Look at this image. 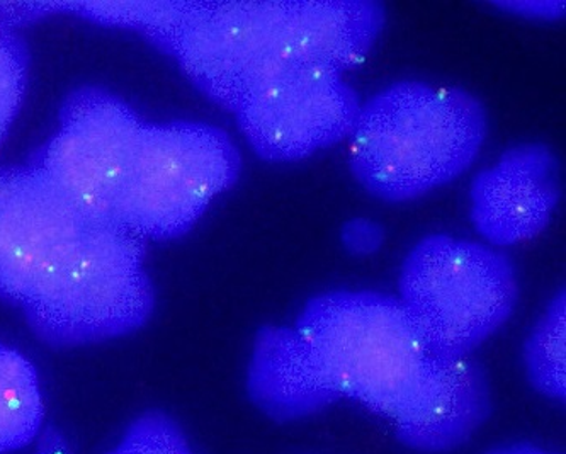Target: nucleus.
I'll use <instances>...</instances> for the list:
<instances>
[{
    "label": "nucleus",
    "instance_id": "20e7f679",
    "mask_svg": "<svg viewBox=\"0 0 566 454\" xmlns=\"http://www.w3.org/2000/svg\"><path fill=\"white\" fill-rule=\"evenodd\" d=\"M242 156L208 123L147 125L137 113L116 131L101 188V217L147 241L188 233L239 181Z\"/></svg>",
    "mask_w": 566,
    "mask_h": 454
},
{
    "label": "nucleus",
    "instance_id": "1a4fd4ad",
    "mask_svg": "<svg viewBox=\"0 0 566 454\" xmlns=\"http://www.w3.org/2000/svg\"><path fill=\"white\" fill-rule=\"evenodd\" d=\"M43 425L44 399L36 366L0 342V454L30 446Z\"/></svg>",
    "mask_w": 566,
    "mask_h": 454
},
{
    "label": "nucleus",
    "instance_id": "f257e3e1",
    "mask_svg": "<svg viewBox=\"0 0 566 454\" xmlns=\"http://www.w3.org/2000/svg\"><path fill=\"white\" fill-rule=\"evenodd\" d=\"M247 392L280 422L350 400L426 453L460 446L492 410L476 362L436 355L397 296L368 289L322 293L293 326L259 329Z\"/></svg>",
    "mask_w": 566,
    "mask_h": 454
},
{
    "label": "nucleus",
    "instance_id": "6e6552de",
    "mask_svg": "<svg viewBox=\"0 0 566 454\" xmlns=\"http://www.w3.org/2000/svg\"><path fill=\"white\" fill-rule=\"evenodd\" d=\"M470 201L471 222L486 241H531L549 225L559 203L558 157L543 144L509 148L495 166L474 176Z\"/></svg>",
    "mask_w": 566,
    "mask_h": 454
},
{
    "label": "nucleus",
    "instance_id": "dca6fc26",
    "mask_svg": "<svg viewBox=\"0 0 566 454\" xmlns=\"http://www.w3.org/2000/svg\"><path fill=\"white\" fill-rule=\"evenodd\" d=\"M486 454H555L549 451L541 450L533 444H511V446L496 447Z\"/></svg>",
    "mask_w": 566,
    "mask_h": 454
},
{
    "label": "nucleus",
    "instance_id": "2eb2a0df",
    "mask_svg": "<svg viewBox=\"0 0 566 454\" xmlns=\"http://www.w3.org/2000/svg\"><path fill=\"white\" fill-rule=\"evenodd\" d=\"M34 454H74V450L59 427L43 425L36 437Z\"/></svg>",
    "mask_w": 566,
    "mask_h": 454
},
{
    "label": "nucleus",
    "instance_id": "9b49d317",
    "mask_svg": "<svg viewBox=\"0 0 566 454\" xmlns=\"http://www.w3.org/2000/svg\"><path fill=\"white\" fill-rule=\"evenodd\" d=\"M28 68L30 56L24 41L14 28L0 23V145L4 144L27 94Z\"/></svg>",
    "mask_w": 566,
    "mask_h": 454
},
{
    "label": "nucleus",
    "instance_id": "7ed1b4c3",
    "mask_svg": "<svg viewBox=\"0 0 566 454\" xmlns=\"http://www.w3.org/2000/svg\"><path fill=\"white\" fill-rule=\"evenodd\" d=\"M0 298L55 348L135 332L155 305L145 242L75 203L33 163L0 167Z\"/></svg>",
    "mask_w": 566,
    "mask_h": 454
},
{
    "label": "nucleus",
    "instance_id": "39448f33",
    "mask_svg": "<svg viewBox=\"0 0 566 454\" xmlns=\"http://www.w3.org/2000/svg\"><path fill=\"white\" fill-rule=\"evenodd\" d=\"M486 131L485 106L468 91L397 82L360 104L349 169L379 200H416L464 172Z\"/></svg>",
    "mask_w": 566,
    "mask_h": 454
},
{
    "label": "nucleus",
    "instance_id": "ddd939ff",
    "mask_svg": "<svg viewBox=\"0 0 566 454\" xmlns=\"http://www.w3.org/2000/svg\"><path fill=\"white\" fill-rule=\"evenodd\" d=\"M340 241L353 255L375 254L385 242V229L373 220L350 219L340 230Z\"/></svg>",
    "mask_w": 566,
    "mask_h": 454
},
{
    "label": "nucleus",
    "instance_id": "0eeeda50",
    "mask_svg": "<svg viewBox=\"0 0 566 454\" xmlns=\"http://www.w3.org/2000/svg\"><path fill=\"white\" fill-rule=\"evenodd\" d=\"M360 104L340 72L303 68L264 85L233 115L261 159L296 162L349 137Z\"/></svg>",
    "mask_w": 566,
    "mask_h": 454
},
{
    "label": "nucleus",
    "instance_id": "f8f14e48",
    "mask_svg": "<svg viewBox=\"0 0 566 454\" xmlns=\"http://www.w3.org/2000/svg\"><path fill=\"white\" fill-rule=\"evenodd\" d=\"M106 454H195L182 429L170 415L148 410L126 429Z\"/></svg>",
    "mask_w": 566,
    "mask_h": 454
},
{
    "label": "nucleus",
    "instance_id": "9d476101",
    "mask_svg": "<svg viewBox=\"0 0 566 454\" xmlns=\"http://www.w3.org/2000/svg\"><path fill=\"white\" fill-rule=\"evenodd\" d=\"M565 289H558L524 346L527 378L537 392L565 400Z\"/></svg>",
    "mask_w": 566,
    "mask_h": 454
},
{
    "label": "nucleus",
    "instance_id": "f03ea898",
    "mask_svg": "<svg viewBox=\"0 0 566 454\" xmlns=\"http://www.w3.org/2000/svg\"><path fill=\"white\" fill-rule=\"evenodd\" d=\"M55 12L126 28L172 56L214 103L237 107L264 85L303 68L357 67L381 34L375 0H135L18 2L21 23Z\"/></svg>",
    "mask_w": 566,
    "mask_h": 454
},
{
    "label": "nucleus",
    "instance_id": "423d86ee",
    "mask_svg": "<svg viewBox=\"0 0 566 454\" xmlns=\"http://www.w3.org/2000/svg\"><path fill=\"white\" fill-rule=\"evenodd\" d=\"M401 305L430 349L468 358L501 329L518 299L517 274L501 252L448 233H432L401 264Z\"/></svg>",
    "mask_w": 566,
    "mask_h": 454
},
{
    "label": "nucleus",
    "instance_id": "4468645a",
    "mask_svg": "<svg viewBox=\"0 0 566 454\" xmlns=\"http://www.w3.org/2000/svg\"><path fill=\"white\" fill-rule=\"evenodd\" d=\"M493 6L515 15L533 19H559L565 15V0H501Z\"/></svg>",
    "mask_w": 566,
    "mask_h": 454
}]
</instances>
